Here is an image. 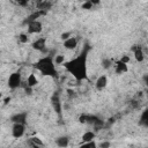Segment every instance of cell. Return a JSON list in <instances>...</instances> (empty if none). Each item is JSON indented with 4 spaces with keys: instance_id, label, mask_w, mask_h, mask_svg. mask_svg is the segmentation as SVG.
<instances>
[{
    "instance_id": "1",
    "label": "cell",
    "mask_w": 148,
    "mask_h": 148,
    "mask_svg": "<svg viewBox=\"0 0 148 148\" xmlns=\"http://www.w3.org/2000/svg\"><path fill=\"white\" fill-rule=\"evenodd\" d=\"M65 68L79 81L87 79V51L65 64Z\"/></svg>"
},
{
    "instance_id": "2",
    "label": "cell",
    "mask_w": 148,
    "mask_h": 148,
    "mask_svg": "<svg viewBox=\"0 0 148 148\" xmlns=\"http://www.w3.org/2000/svg\"><path fill=\"white\" fill-rule=\"evenodd\" d=\"M35 68L37 71H39L43 75H46V76H56L57 75L54 58H52V57H44V58L39 59L35 64Z\"/></svg>"
},
{
    "instance_id": "3",
    "label": "cell",
    "mask_w": 148,
    "mask_h": 148,
    "mask_svg": "<svg viewBox=\"0 0 148 148\" xmlns=\"http://www.w3.org/2000/svg\"><path fill=\"white\" fill-rule=\"evenodd\" d=\"M21 86V74L18 72H14L8 77V87L10 89H16Z\"/></svg>"
},
{
    "instance_id": "4",
    "label": "cell",
    "mask_w": 148,
    "mask_h": 148,
    "mask_svg": "<svg viewBox=\"0 0 148 148\" xmlns=\"http://www.w3.org/2000/svg\"><path fill=\"white\" fill-rule=\"evenodd\" d=\"M42 31V23L37 20L34 21H29L28 24V32L29 34H38Z\"/></svg>"
},
{
    "instance_id": "5",
    "label": "cell",
    "mask_w": 148,
    "mask_h": 148,
    "mask_svg": "<svg viewBox=\"0 0 148 148\" xmlns=\"http://www.w3.org/2000/svg\"><path fill=\"white\" fill-rule=\"evenodd\" d=\"M24 134V124H14L12 128V135L16 139L21 138Z\"/></svg>"
},
{
    "instance_id": "6",
    "label": "cell",
    "mask_w": 148,
    "mask_h": 148,
    "mask_svg": "<svg viewBox=\"0 0 148 148\" xmlns=\"http://www.w3.org/2000/svg\"><path fill=\"white\" fill-rule=\"evenodd\" d=\"M12 123L14 124H25L27 120V112H18L10 117Z\"/></svg>"
},
{
    "instance_id": "7",
    "label": "cell",
    "mask_w": 148,
    "mask_h": 148,
    "mask_svg": "<svg viewBox=\"0 0 148 148\" xmlns=\"http://www.w3.org/2000/svg\"><path fill=\"white\" fill-rule=\"evenodd\" d=\"M45 46H46V39L43 38V37H39L37 38L34 43H32V47L37 51H44L45 50Z\"/></svg>"
},
{
    "instance_id": "8",
    "label": "cell",
    "mask_w": 148,
    "mask_h": 148,
    "mask_svg": "<svg viewBox=\"0 0 148 148\" xmlns=\"http://www.w3.org/2000/svg\"><path fill=\"white\" fill-rule=\"evenodd\" d=\"M114 71H116L117 74H123V73L127 72V71H128L127 64H125V62H123V61H120V60L117 61L116 65H114Z\"/></svg>"
},
{
    "instance_id": "9",
    "label": "cell",
    "mask_w": 148,
    "mask_h": 148,
    "mask_svg": "<svg viewBox=\"0 0 148 148\" xmlns=\"http://www.w3.org/2000/svg\"><path fill=\"white\" fill-rule=\"evenodd\" d=\"M106 83H108L106 76H105V75H101V76H98V79L96 80L95 86H96V88H97L98 90H102V89H104V88L106 87Z\"/></svg>"
},
{
    "instance_id": "10",
    "label": "cell",
    "mask_w": 148,
    "mask_h": 148,
    "mask_svg": "<svg viewBox=\"0 0 148 148\" xmlns=\"http://www.w3.org/2000/svg\"><path fill=\"white\" fill-rule=\"evenodd\" d=\"M76 45H77V39L75 38V37H71V38H68L67 40H65L64 42V46L67 49V50H73V49H75L76 47Z\"/></svg>"
},
{
    "instance_id": "11",
    "label": "cell",
    "mask_w": 148,
    "mask_h": 148,
    "mask_svg": "<svg viewBox=\"0 0 148 148\" xmlns=\"http://www.w3.org/2000/svg\"><path fill=\"white\" fill-rule=\"evenodd\" d=\"M52 105H53V109L56 110V112L60 114V112H61V108H60V99H59V95H58L57 92L52 96Z\"/></svg>"
},
{
    "instance_id": "12",
    "label": "cell",
    "mask_w": 148,
    "mask_h": 148,
    "mask_svg": "<svg viewBox=\"0 0 148 148\" xmlns=\"http://www.w3.org/2000/svg\"><path fill=\"white\" fill-rule=\"evenodd\" d=\"M134 58H135V60L139 61V62H142V61L145 60V54H143V51H142L141 47L138 46V47L134 49Z\"/></svg>"
},
{
    "instance_id": "13",
    "label": "cell",
    "mask_w": 148,
    "mask_h": 148,
    "mask_svg": "<svg viewBox=\"0 0 148 148\" xmlns=\"http://www.w3.org/2000/svg\"><path fill=\"white\" fill-rule=\"evenodd\" d=\"M68 142H69V140H68L67 136H59V138L56 139V145L58 147H60V148L67 147L68 146Z\"/></svg>"
},
{
    "instance_id": "14",
    "label": "cell",
    "mask_w": 148,
    "mask_h": 148,
    "mask_svg": "<svg viewBox=\"0 0 148 148\" xmlns=\"http://www.w3.org/2000/svg\"><path fill=\"white\" fill-rule=\"evenodd\" d=\"M94 139H95V133L92 131H87L82 135V141L83 142H90V141H94Z\"/></svg>"
},
{
    "instance_id": "15",
    "label": "cell",
    "mask_w": 148,
    "mask_h": 148,
    "mask_svg": "<svg viewBox=\"0 0 148 148\" xmlns=\"http://www.w3.org/2000/svg\"><path fill=\"white\" fill-rule=\"evenodd\" d=\"M37 83H38V80H37V77H36V75H35L34 73L30 74V75L28 76V79H27V86L30 87V88H32V87H35Z\"/></svg>"
},
{
    "instance_id": "16",
    "label": "cell",
    "mask_w": 148,
    "mask_h": 148,
    "mask_svg": "<svg viewBox=\"0 0 148 148\" xmlns=\"http://www.w3.org/2000/svg\"><path fill=\"white\" fill-rule=\"evenodd\" d=\"M140 124L145 127H148V109L143 110V112L141 113L140 117Z\"/></svg>"
},
{
    "instance_id": "17",
    "label": "cell",
    "mask_w": 148,
    "mask_h": 148,
    "mask_svg": "<svg viewBox=\"0 0 148 148\" xmlns=\"http://www.w3.org/2000/svg\"><path fill=\"white\" fill-rule=\"evenodd\" d=\"M54 64L56 65H62V64H65V57L61 56V54L56 56L54 57Z\"/></svg>"
},
{
    "instance_id": "18",
    "label": "cell",
    "mask_w": 148,
    "mask_h": 148,
    "mask_svg": "<svg viewBox=\"0 0 148 148\" xmlns=\"http://www.w3.org/2000/svg\"><path fill=\"white\" fill-rule=\"evenodd\" d=\"M80 148H97V146L95 141H90V142H83V145H81Z\"/></svg>"
},
{
    "instance_id": "19",
    "label": "cell",
    "mask_w": 148,
    "mask_h": 148,
    "mask_svg": "<svg viewBox=\"0 0 148 148\" xmlns=\"http://www.w3.org/2000/svg\"><path fill=\"white\" fill-rule=\"evenodd\" d=\"M18 42L22 43V44L28 43V42H29V37H28V35H27V34H21V35H18Z\"/></svg>"
},
{
    "instance_id": "20",
    "label": "cell",
    "mask_w": 148,
    "mask_h": 148,
    "mask_svg": "<svg viewBox=\"0 0 148 148\" xmlns=\"http://www.w3.org/2000/svg\"><path fill=\"white\" fill-rule=\"evenodd\" d=\"M30 142H32V143H35V145H37V146H39V147H42V146H43L42 140H40V139H38V138H36V136L31 138V139H30Z\"/></svg>"
},
{
    "instance_id": "21",
    "label": "cell",
    "mask_w": 148,
    "mask_h": 148,
    "mask_svg": "<svg viewBox=\"0 0 148 148\" xmlns=\"http://www.w3.org/2000/svg\"><path fill=\"white\" fill-rule=\"evenodd\" d=\"M111 60L110 59H103V61H102V65H103V67L104 68H109L110 66H111Z\"/></svg>"
},
{
    "instance_id": "22",
    "label": "cell",
    "mask_w": 148,
    "mask_h": 148,
    "mask_svg": "<svg viewBox=\"0 0 148 148\" xmlns=\"http://www.w3.org/2000/svg\"><path fill=\"white\" fill-rule=\"evenodd\" d=\"M111 147V143L109 141H103L99 143V148H110Z\"/></svg>"
},
{
    "instance_id": "23",
    "label": "cell",
    "mask_w": 148,
    "mask_h": 148,
    "mask_svg": "<svg viewBox=\"0 0 148 148\" xmlns=\"http://www.w3.org/2000/svg\"><path fill=\"white\" fill-rule=\"evenodd\" d=\"M92 7V1H88V2H84L82 5V8L83 9H90Z\"/></svg>"
},
{
    "instance_id": "24",
    "label": "cell",
    "mask_w": 148,
    "mask_h": 148,
    "mask_svg": "<svg viewBox=\"0 0 148 148\" xmlns=\"http://www.w3.org/2000/svg\"><path fill=\"white\" fill-rule=\"evenodd\" d=\"M71 37H72V36H71V32H64V34L61 35V38L64 39V42H65V40H67V39H68V38H71Z\"/></svg>"
},
{
    "instance_id": "25",
    "label": "cell",
    "mask_w": 148,
    "mask_h": 148,
    "mask_svg": "<svg viewBox=\"0 0 148 148\" xmlns=\"http://www.w3.org/2000/svg\"><path fill=\"white\" fill-rule=\"evenodd\" d=\"M120 61H123V62H125V64H128V62H130V57H128V56H124V57L120 59Z\"/></svg>"
},
{
    "instance_id": "26",
    "label": "cell",
    "mask_w": 148,
    "mask_h": 148,
    "mask_svg": "<svg viewBox=\"0 0 148 148\" xmlns=\"http://www.w3.org/2000/svg\"><path fill=\"white\" fill-rule=\"evenodd\" d=\"M143 82L146 86H148V74H145L143 75Z\"/></svg>"
}]
</instances>
